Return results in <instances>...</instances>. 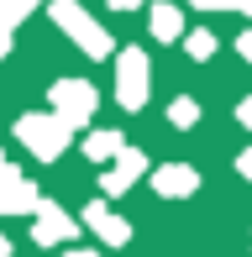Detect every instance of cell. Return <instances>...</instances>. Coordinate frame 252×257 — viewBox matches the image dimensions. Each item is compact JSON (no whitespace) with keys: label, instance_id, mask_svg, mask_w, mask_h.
<instances>
[{"label":"cell","instance_id":"obj_1","mask_svg":"<svg viewBox=\"0 0 252 257\" xmlns=\"http://www.w3.org/2000/svg\"><path fill=\"white\" fill-rule=\"evenodd\" d=\"M53 21H58V27H63L89 58H110V53H116V48H110V32L100 27L95 16H84L79 0H53Z\"/></svg>","mask_w":252,"mask_h":257},{"label":"cell","instance_id":"obj_2","mask_svg":"<svg viewBox=\"0 0 252 257\" xmlns=\"http://www.w3.org/2000/svg\"><path fill=\"white\" fill-rule=\"evenodd\" d=\"M16 132H21V142H27V153H37L42 163H53V158H63L74 126H68L63 115H37V110H32V115L16 121Z\"/></svg>","mask_w":252,"mask_h":257},{"label":"cell","instance_id":"obj_3","mask_svg":"<svg viewBox=\"0 0 252 257\" xmlns=\"http://www.w3.org/2000/svg\"><path fill=\"white\" fill-rule=\"evenodd\" d=\"M116 100L126 110H142L147 105V53L142 48H126L116 58Z\"/></svg>","mask_w":252,"mask_h":257},{"label":"cell","instance_id":"obj_4","mask_svg":"<svg viewBox=\"0 0 252 257\" xmlns=\"http://www.w3.org/2000/svg\"><path fill=\"white\" fill-rule=\"evenodd\" d=\"M95 89L84 84V79H58L53 84V115H63L68 126H79V121H89L95 115Z\"/></svg>","mask_w":252,"mask_h":257},{"label":"cell","instance_id":"obj_5","mask_svg":"<svg viewBox=\"0 0 252 257\" xmlns=\"http://www.w3.org/2000/svg\"><path fill=\"white\" fill-rule=\"evenodd\" d=\"M74 220L63 215L53 200H42V210H37V220H32V236H37V247H63V241H74Z\"/></svg>","mask_w":252,"mask_h":257},{"label":"cell","instance_id":"obj_6","mask_svg":"<svg viewBox=\"0 0 252 257\" xmlns=\"http://www.w3.org/2000/svg\"><path fill=\"white\" fill-rule=\"evenodd\" d=\"M153 189L163 194V200H184V194L200 189V173H194L189 163H168V168H158V173H153Z\"/></svg>","mask_w":252,"mask_h":257},{"label":"cell","instance_id":"obj_7","mask_svg":"<svg viewBox=\"0 0 252 257\" xmlns=\"http://www.w3.org/2000/svg\"><path fill=\"white\" fill-rule=\"evenodd\" d=\"M84 226L95 231L105 247H126V236H132V226H126V220H121L110 205H89V210H84Z\"/></svg>","mask_w":252,"mask_h":257},{"label":"cell","instance_id":"obj_8","mask_svg":"<svg viewBox=\"0 0 252 257\" xmlns=\"http://www.w3.org/2000/svg\"><path fill=\"white\" fill-rule=\"evenodd\" d=\"M142 168H147V158L137 153V147H126V153L116 158V168H110L105 179H100V184H105V194H121V189H132V184L142 179Z\"/></svg>","mask_w":252,"mask_h":257},{"label":"cell","instance_id":"obj_9","mask_svg":"<svg viewBox=\"0 0 252 257\" xmlns=\"http://www.w3.org/2000/svg\"><path fill=\"white\" fill-rule=\"evenodd\" d=\"M147 27H153L158 42H179V37H189V32H184V16H179V6H168V0L147 11Z\"/></svg>","mask_w":252,"mask_h":257},{"label":"cell","instance_id":"obj_10","mask_svg":"<svg viewBox=\"0 0 252 257\" xmlns=\"http://www.w3.org/2000/svg\"><path fill=\"white\" fill-rule=\"evenodd\" d=\"M27 210H42L37 189H32L27 179H16V184H6V189H0V215H27Z\"/></svg>","mask_w":252,"mask_h":257},{"label":"cell","instance_id":"obj_11","mask_svg":"<svg viewBox=\"0 0 252 257\" xmlns=\"http://www.w3.org/2000/svg\"><path fill=\"white\" fill-rule=\"evenodd\" d=\"M121 153H126V147H121V132H95L84 142V158L89 163H105V158H121Z\"/></svg>","mask_w":252,"mask_h":257},{"label":"cell","instance_id":"obj_12","mask_svg":"<svg viewBox=\"0 0 252 257\" xmlns=\"http://www.w3.org/2000/svg\"><path fill=\"white\" fill-rule=\"evenodd\" d=\"M168 121H174V126H179V132H189V126H194V121H200V105H194L189 95H179L174 105H168Z\"/></svg>","mask_w":252,"mask_h":257},{"label":"cell","instance_id":"obj_13","mask_svg":"<svg viewBox=\"0 0 252 257\" xmlns=\"http://www.w3.org/2000/svg\"><path fill=\"white\" fill-rule=\"evenodd\" d=\"M184 48H189L194 63H205V58L215 53V37H210V32H189V37H184Z\"/></svg>","mask_w":252,"mask_h":257},{"label":"cell","instance_id":"obj_14","mask_svg":"<svg viewBox=\"0 0 252 257\" xmlns=\"http://www.w3.org/2000/svg\"><path fill=\"white\" fill-rule=\"evenodd\" d=\"M32 6H37V0H0V16H6V21H21Z\"/></svg>","mask_w":252,"mask_h":257},{"label":"cell","instance_id":"obj_15","mask_svg":"<svg viewBox=\"0 0 252 257\" xmlns=\"http://www.w3.org/2000/svg\"><path fill=\"white\" fill-rule=\"evenodd\" d=\"M189 6H200V11H242L247 0H189Z\"/></svg>","mask_w":252,"mask_h":257},{"label":"cell","instance_id":"obj_16","mask_svg":"<svg viewBox=\"0 0 252 257\" xmlns=\"http://www.w3.org/2000/svg\"><path fill=\"white\" fill-rule=\"evenodd\" d=\"M21 179V168H16V163H6V158H0V189H6V184H16Z\"/></svg>","mask_w":252,"mask_h":257},{"label":"cell","instance_id":"obj_17","mask_svg":"<svg viewBox=\"0 0 252 257\" xmlns=\"http://www.w3.org/2000/svg\"><path fill=\"white\" fill-rule=\"evenodd\" d=\"M236 121H242L247 132H252V100H242V105H236Z\"/></svg>","mask_w":252,"mask_h":257},{"label":"cell","instance_id":"obj_18","mask_svg":"<svg viewBox=\"0 0 252 257\" xmlns=\"http://www.w3.org/2000/svg\"><path fill=\"white\" fill-rule=\"evenodd\" d=\"M236 53H242L247 63H252V32H242V37H236Z\"/></svg>","mask_w":252,"mask_h":257},{"label":"cell","instance_id":"obj_19","mask_svg":"<svg viewBox=\"0 0 252 257\" xmlns=\"http://www.w3.org/2000/svg\"><path fill=\"white\" fill-rule=\"evenodd\" d=\"M105 6H110V11H137L142 0H105Z\"/></svg>","mask_w":252,"mask_h":257},{"label":"cell","instance_id":"obj_20","mask_svg":"<svg viewBox=\"0 0 252 257\" xmlns=\"http://www.w3.org/2000/svg\"><path fill=\"white\" fill-rule=\"evenodd\" d=\"M236 168H242V173H247V179H252V147H247V153H242V158H236Z\"/></svg>","mask_w":252,"mask_h":257},{"label":"cell","instance_id":"obj_21","mask_svg":"<svg viewBox=\"0 0 252 257\" xmlns=\"http://www.w3.org/2000/svg\"><path fill=\"white\" fill-rule=\"evenodd\" d=\"M58 257H100V252H58Z\"/></svg>","mask_w":252,"mask_h":257},{"label":"cell","instance_id":"obj_22","mask_svg":"<svg viewBox=\"0 0 252 257\" xmlns=\"http://www.w3.org/2000/svg\"><path fill=\"white\" fill-rule=\"evenodd\" d=\"M0 257H11V241H6V236H0Z\"/></svg>","mask_w":252,"mask_h":257}]
</instances>
